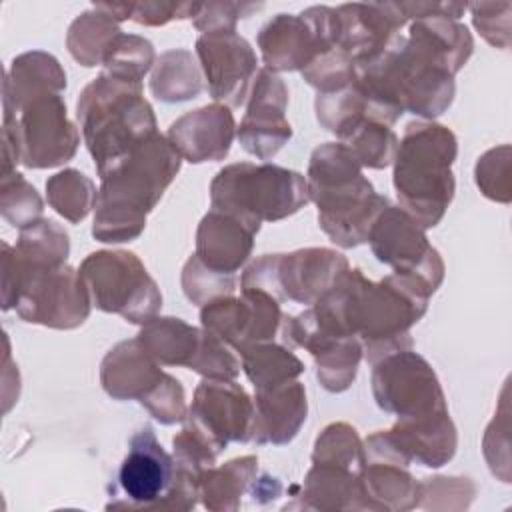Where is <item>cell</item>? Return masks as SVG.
Masks as SVG:
<instances>
[{
  "mask_svg": "<svg viewBox=\"0 0 512 512\" xmlns=\"http://www.w3.org/2000/svg\"><path fill=\"white\" fill-rule=\"evenodd\" d=\"M430 294L414 280L390 274L380 282L348 268L312 306L338 330L356 336L368 364L412 348L410 328L426 314Z\"/></svg>",
  "mask_w": 512,
  "mask_h": 512,
  "instance_id": "6da1fadb",
  "label": "cell"
},
{
  "mask_svg": "<svg viewBox=\"0 0 512 512\" xmlns=\"http://www.w3.org/2000/svg\"><path fill=\"white\" fill-rule=\"evenodd\" d=\"M180 166L182 156L164 134L156 132L142 142L100 178L92 236L106 244L136 240Z\"/></svg>",
  "mask_w": 512,
  "mask_h": 512,
  "instance_id": "7a4b0ae2",
  "label": "cell"
},
{
  "mask_svg": "<svg viewBox=\"0 0 512 512\" xmlns=\"http://www.w3.org/2000/svg\"><path fill=\"white\" fill-rule=\"evenodd\" d=\"M306 184L310 202L318 208V226L340 248L366 244L374 220L390 204L374 190L342 142H326L312 150Z\"/></svg>",
  "mask_w": 512,
  "mask_h": 512,
  "instance_id": "3957f363",
  "label": "cell"
},
{
  "mask_svg": "<svg viewBox=\"0 0 512 512\" xmlns=\"http://www.w3.org/2000/svg\"><path fill=\"white\" fill-rule=\"evenodd\" d=\"M76 120L100 178L158 132L154 110L142 96V82L106 72L80 92Z\"/></svg>",
  "mask_w": 512,
  "mask_h": 512,
  "instance_id": "277c9868",
  "label": "cell"
},
{
  "mask_svg": "<svg viewBox=\"0 0 512 512\" xmlns=\"http://www.w3.org/2000/svg\"><path fill=\"white\" fill-rule=\"evenodd\" d=\"M456 154L458 140L450 128L434 120L406 124L392 162V184L398 206L424 230L440 224L454 198Z\"/></svg>",
  "mask_w": 512,
  "mask_h": 512,
  "instance_id": "5b68a950",
  "label": "cell"
},
{
  "mask_svg": "<svg viewBox=\"0 0 512 512\" xmlns=\"http://www.w3.org/2000/svg\"><path fill=\"white\" fill-rule=\"evenodd\" d=\"M310 202L306 176L262 162H234L210 182V208L236 216L260 232L262 222H278Z\"/></svg>",
  "mask_w": 512,
  "mask_h": 512,
  "instance_id": "8992f818",
  "label": "cell"
},
{
  "mask_svg": "<svg viewBox=\"0 0 512 512\" xmlns=\"http://www.w3.org/2000/svg\"><path fill=\"white\" fill-rule=\"evenodd\" d=\"M6 252L14 272V308L24 322L56 330H72L86 322L92 300L76 268H26L14 246L6 244Z\"/></svg>",
  "mask_w": 512,
  "mask_h": 512,
  "instance_id": "52a82bcc",
  "label": "cell"
},
{
  "mask_svg": "<svg viewBox=\"0 0 512 512\" xmlns=\"http://www.w3.org/2000/svg\"><path fill=\"white\" fill-rule=\"evenodd\" d=\"M92 306L126 322L146 324L158 316L162 294L142 260L128 250H98L78 268Z\"/></svg>",
  "mask_w": 512,
  "mask_h": 512,
  "instance_id": "ba28073f",
  "label": "cell"
},
{
  "mask_svg": "<svg viewBox=\"0 0 512 512\" xmlns=\"http://www.w3.org/2000/svg\"><path fill=\"white\" fill-rule=\"evenodd\" d=\"M348 268L346 256L332 248L262 254L244 270L240 290H264L280 304L292 300L312 306Z\"/></svg>",
  "mask_w": 512,
  "mask_h": 512,
  "instance_id": "9c48e42d",
  "label": "cell"
},
{
  "mask_svg": "<svg viewBox=\"0 0 512 512\" xmlns=\"http://www.w3.org/2000/svg\"><path fill=\"white\" fill-rule=\"evenodd\" d=\"M368 244L378 262L406 276L430 296L444 280V260L428 242L426 230L400 206L388 204L368 232Z\"/></svg>",
  "mask_w": 512,
  "mask_h": 512,
  "instance_id": "30bf717a",
  "label": "cell"
},
{
  "mask_svg": "<svg viewBox=\"0 0 512 512\" xmlns=\"http://www.w3.org/2000/svg\"><path fill=\"white\" fill-rule=\"evenodd\" d=\"M370 384L378 408L398 418H420L448 410L434 368L412 348L372 364Z\"/></svg>",
  "mask_w": 512,
  "mask_h": 512,
  "instance_id": "8fae6325",
  "label": "cell"
},
{
  "mask_svg": "<svg viewBox=\"0 0 512 512\" xmlns=\"http://www.w3.org/2000/svg\"><path fill=\"white\" fill-rule=\"evenodd\" d=\"M20 144L26 168H54L74 158L80 132L66 114L62 94H46L28 102L16 116L4 118Z\"/></svg>",
  "mask_w": 512,
  "mask_h": 512,
  "instance_id": "7c38bea8",
  "label": "cell"
},
{
  "mask_svg": "<svg viewBox=\"0 0 512 512\" xmlns=\"http://www.w3.org/2000/svg\"><path fill=\"white\" fill-rule=\"evenodd\" d=\"M284 312L280 302L264 290H240V298L222 296L202 306V328L216 334L242 354L260 342H278Z\"/></svg>",
  "mask_w": 512,
  "mask_h": 512,
  "instance_id": "4fadbf2b",
  "label": "cell"
},
{
  "mask_svg": "<svg viewBox=\"0 0 512 512\" xmlns=\"http://www.w3.org/2000/svg\"><path fill=\"white\" fill-rule=\"evenodd\" d=\"M186 420L220 454L230 442L252 440L254 400L236 380L204 378L194 390Z\"/></svg>",
  "mask_w": 512,
  "mask_h": 512,
  "instance_id": "5bb4252c",
  "label": "cell"
},
{
  "mask_svg": "<svg viewBox=\"0 0 512 512\" xmlns=\"http://www.w3.org/2000/svg\"><path fill=\"white\" fill-rule=\"evenodd\" d=\"M196 56L214 102L238 108L248 100L260 68L256 52L244 36L236 30L200 34Z\"/></svg>",
  "mask_w": 512,
  "mask_h": 512,
  "instance_id": "9a60e30c",
  "label": "cell"
},
{
  "mask_svg": "<svg viewBox=\"0 0 512 512\" xmlns=\"http://www.w3.org/2000/svg\"><path fill=\"white\" fill-rule=\"evenodd\" d=\"M286 106L288 88L284 80L278 74L260 68L248 94L246 114L236 128L238 142L248 154L258 160H270L292 138Z\"/></svg>",
  "mask_w": 512,
  "mask_h": 512,
  "instance_id": "2e32d148",
  "label": "cell"
},
{
  "mask_svg": "<svg viewBox=\"0 0 512 512\" xmlns=\"http://www.w3.org/2000/svg\"><path fill=\"white\" fill-rule=\"evenodd\" d=\"M176 462L158 442L152 426H142L128 446L118 470V486L126 498L124 506L162 510L172 490Z\"/></svg>",
  "mask_w": 512,
  "mask_h": 512,
  "instance_id": "e0dca14e",
  "label": "cell"
},
{
  "mask_svg": "<svg viewBox=\"0 0 512 512\" xmlns=\"http://www.w3.org/2000/svg\"><path fill=\"white\" fill-rule=\"evenodd\" d=\"M340 36L336 48L360 62L384 52L400 36L408 18L398 2H352L336 6Z\"/></svg>",
  "mask_w": 512,
  "mask_h": 512,
  "instance_id": "ac0fdd59",
  "label": "cell"
},
{
  "mask_svg": "<svg viewBox=\"0 0 512 512\" xmlns=\"http://www.w3.org/2000/svg\"><path fill=\"white\" fill-rule=\"evenodd\" d=\"M236 136V122L228 106L208 104L174 120L166 132L182 160L192 164L224 160Z\"/></svg>",
  "mask_w": 512,
  "mask_h": 512,
  "instance_id": "d6986e66",
  "label": "cell"
},
{
  "mask_svg": "<svg viewBox=\"0 0 512 512\" xmlns=\"http://www.w3.org/2000/svg\"><path fill=\"white\" fill-rule=\"evenodd\" d=\"M258 48L266 70L294 72L304 70L318 54L332 50L308 20L304 10L300 14H276L258 32Z\"/></svg>",
  "mask_w": 512,
  "mask_h": 512,
  "instance_id": "ffe728a7",
  "label": "cell"
},
{
  "mask_svg": "<svg viewBox=\"0 0 512 512\" xmlns=\"http://www.w3.org/2000/svg\"><path fill=\"white\" fill-rule=\"evenodd\" d=\"M384 434L408 464L416 462L428 468L444 466L458 446L456 426L448 410L420 418H398Z\"/></svg>",
  "mask_w": 512,
  "mask_h": 512,
  "instance_id": "44dd1931",
  "label": "cell"
},
{
  "mask_svg": "<svg viewBox=\"0 0 512 512\" xmlns=\"http://www.w3.org/2000/svg\"><path fill=\"white\" fill-rule=\"evenodd\" d=\"M256 230L232 214L208 210L196 230V258L214 272L236 274L252 254Z\"/></svg>",
  "mask_w": 512,
  "mask_h": 512,
  "instance_id": "7402d4cb",
  "label": "cell"
},
{
  "mask_svg": "<svg viewBox=\"0 0 512 512\" xmlns=\"http://www.w3.org/2000/svg\"><path fill=\"white\" fill-rule=\"evenodd\" d=\"M308 400L304 384L298 380L274 388L256 390L252 440L256 444L282 446L296 438L306 422Z\"/></svg>",
  "mask_w": 512,
  "mask_h": 512,
  "instance_id": "603a6c76",
  "label": "cell"
},
{
  "mask_svg": "<svg viewBox=\"0 0 512 512\" xmlns=\"http://www.w3.org/2000/svg\"><path fill=\"white\" fill-rule=\"evenodd\" d=\"M66 88V72L60 62L44 52L30 50L16 56L4 74L2 108L4 118L16 116L28 102L46 96L62 94Z\"/></svg>",
  "mask_w": 512,
  "mask_h": 512,
  "instance_id": "cb8c5ba5",
  "label": "cell"
},
{
  "mask_svg": "<svg viewBox=\"0 0 512 512\" xmlns=\"http://www.w3.org/2000/svg\"><path fill=\"white\" fill-rule=\"evenodd\" d=\"M164 374L138 338L118 342L100 364V382L114 400H140Z\"/></svg>",
  "mask_w": 512,
  "mask_h": 512,
  "instance_id": "d4e9b609",
  "label": "cell"
},
{
  "mask_svg": "<svg viewBox=\"0 0 512 512\" xmlns=\"http://www.w3.org/2000/svg\"><path fill=\"white\" fill-rule=\"evenodd\" d=\"M364 510H410L418 506V482L392 458H366L360 478Z\"/></svg>",
  "mask_w": 512,
  "mask_h": 512,
  "instance_id": "484cf974",
  "label": "cell"
},
{
  "mask_svg": "<svg viewBox=\"0 0 512 512\" xmlns=\"http://www.w3.org/2000/svg\"><path fill=\"white\" fill-rule=\"evenodd\" d=\"M362 472L334 462H312L302 486L306 508L316 510H364Z\"/></svg>",
  "mask_w": 512,
  "mask_h": 512,
  "instance_id": "4316f807",
  "label": "cell"
},
{
  "mask_svg": "<svg viewBox=\"0 0 512 512\" xmlns=\"http://www.w3.org/2000/svg\"><path fill=\"white\" fill-rule=\"evenodd\" d=\"M200 336L202 328H196L182 318L154 316L142 324L136 338L160 366L190 368L200 346Z\"/></svg>",
  "mask_w": 512,
  "mask_h": 512,
  "instance_id": "83f0119b",
  "label": "cell"
},
{
  "mask_svg": "<svg viewBox=\"0 0 512 512\" xmlns=\"http://www.w3.org/2000/svg\"><path fill=\"white\" fill-rule=\"evenodd\" d=\"M258 476V458L240 456L210 466L200 476V500L208 510H238L240 498Z\"/></svg>",
  "mask_w": 512,
  "mask_h": 512,
  "instance_id": "f1b7e54d",
  "label": "cell"
},
{
  "mask_svg": "<svg viewBox=\"0 0 512 512\" xmlns=\"http://www.w3.org/2000/svg\"><path fill=\"white\" fill-rule=\"evenodd\" d=\"M240 366L254 390H266L296 380L304 362L282 342H260L240 354Z\"/></svg>",
  "mask_w": 512,
  "mask_h": 512,
  "instance_id": "f546056e",
  "label": "cell"
},
{
  "mask_svg": "<svg viewBox=\"0 0 512 512\" xmlns=\"http://www.w3.org/2000/svg\"><path fill=\"white\" fill-rule=\"evenodd\" d=\"M150 90L162 102L196 98L202 92V74L192 52L186 48L162 52L152 70Z\"/></svg>",
  "mask_w": 512,
  "mask_h": 512,
  "instance_id": "4dcf8cb0",
  "label": "cell"
},
{
  "mask_svg": "<svg viewBox=\"0 0 512 512\" xmlns=\"http://www.w3.org/2000/svg\"><path fill=\"white\" fill-rule=\"evenodd\" d=\"M14 250L26 268H56L68 260L70 238L58 222L40 218L20 230Z\"/></svg>",
  "mask_w": 512,
  "mask_h": 512,
  "instance_id": "1f68e13d",
  "label": "cell"
},
{
  "mask_svg": "<svg viewBox=\"0 0 512 512\" xmlns=\"http://www.w3.org/2000/svg\"><path fill=\"white\" fill-rule=\"evenodd\" d=\"M336 138L352 150L362 168H388L394 162L398 150V138L394 130L382 122L370 120L368 116L354 120Z\"/></svg>",
  "mask_w": 512,
  "mask_h": 512,
  "instance_id": "d6a6232c",
  "label": "cell"
},
{
  "mask_svg": "<svg viewBox=\"0 0 512 512\" xmlns=\"http://www.w3.org/2000/svg\"><path fill=\"white\" fill-rule=\"evenodd\" d=\"M120 32L122 30L118 22L92 6L70 24L66 34V46L76 62L92 68L102 64L106 48Z\"/></svg>",
  "mask_w": 512,
  "mask_h": 512,
  "instance_id": "836d02e7",
  "label": "cell"
},
{
  "mask_svg": "<svg viewBox=\"0 0 512 512\" xmlns=\"http://www.w3.org/2000/svg\"><path fill=\"white\" fill-rule=\"evenodd\" d=\"M46 198L62 218L78 224L96 208L98 190L86 174L66 168L46 180Z\"/></svg>",
  "mask_w": 512,
  "mask_h": 512,
  "instance_id": "e575fe53",
  "label": "cell"
},
{
  "mask_svg": "<svg viewBox=\"0 0 512 512\" xmlns=\"http://www.w3.org/2000/svg\"><path fill=\"white\" fill-rule=\"evenodd\" d=\"M156 52L150 40L138 34L120 32L104 52L102 66L106 74L128 82H142L154 68Z\"/></svg>",
  "mask_w": 512,
  "mask_h": 512,
  "instance_id": "d590c367",
  "label": "cell"
},
{
  "mask_svg": "<svg viewBox=\"0 0 512 512\" xmlns=\"http://www.w3.org/2000/svg\"><path fill=\"white\" fill-rule=\"evenodd\" d=\"M362 356V344L354 336L344 338L324 352L312 356L320 386L328 392H344L354 382Z\"/></svg>",
  "mask_w": 512,
  "mask_h": 512,
  "instance_id": "8d00e7d4",
  "label": "cell"
},
{
  "mask_svg": "<svg viewBox=\"0 0 512 512\" xmlns=\"http://www.w3.org/2000/svg\"><path fill=\"white\" fill-rule=\"evenodd\" d=\"M312 462H334L364 472V442L350 424L332 422L318 434L312 450Z\"/></svg>",
  "mask_w": 512,
  "mask_h": 512,
  "instance_id": "74e56055",
  "label": "cell"
},
{
  "mask_svg": "<svg viewBox=\"0 0 512 512\" xmlns=\"http://www.w3.org/2000/svg\"><path fill=\"white\" fill-rule=\"evenodd\" d=\"M44 202L36 188L18 172L2 176L0 182V212L18 230L42 218Z\"/></svg>",
  "mask_w": 512,
  "mask_h": 512,
  "instance_id": "f35d334b",
  "label": "cell"
},
{
  "mask_svg": "<svg viewBox=\"0 0 512 512\" xmlns=\"http://www.w3.org/2000/svg\"><path fill=\"white\" fill-rule=\"evenodd\" d=\"M314 108L320 126L336 136L354 120L366 116L364 96L354 82L332 92H318Z\"/></svg>",
  "mask_w": 512,
  "mask_h": 512,
  "instance_id": "ab89813d",
  "label": "cell"
},
{
  "mask_svg": "<svg viewBox=\"0 0 512 512\" xmlns=\"http://www.w3.org/2000/svg\"><path fill=\"white\" fill-rule=\"evenodd\" d=\"M180 282L184 296L196 306H204L222 296H232L236 290V274L214 272L204 266L196 254L186 260Z\"/></svg>",
  "mask_w": 512,
  "mask_h": 512,
  "instance_id": "60d3db41",
  "label": "cell"
},
{
  "mask_svg": "<svg viewBox=\"0 0 512 512\" xmlns=\"http://www.w3.org/2000/svg\"><path fill=\"white\" fill-rule=\"evenodd\" d=\"M240 358L224 340H220L210 330L202 328L198 352L188 370L198 372L204 378L214 380H236L240 374Z\"/></svg>",
  "mask_w": 512,
  "mask_h": 512,
  "instance_id": "b9f144b4",
  "label": "cell"
},
{
  "mask_svg": "<svg viewBox=\"0 0 512 512\" xmlns=\"http://www.w3.org/2000/svg\"><path fill=\"white\" fill-rule=\"evenodd\" d=\"M474 178L480 192L496 202L508 204L510 202V146L502 144L484 152L476 166Z\"/></svg>",
  "mask_w": 512,
  "mask_h": 512,
  "instance_id": "7bdbcfd3",
  "label": "cell"
},
{
  "mask_svg": "<svg viewBox=\"0 0 512 512\" xmlns=\"http://www.w3.org/2000/svg\"><path fill=\"white\" fill-rule=\"evenodd\" d=\"M160 424H176L186 420V394L178 378L164 372L160 380L138 400Z\"/></svg>",
  "mask_w": 512,
  "mask_h": 512,
  "instance_id": "ee69618b",
  "label": "cell"
},
{
  "mask_svg": "<svg viewBox=\"0 0 512 512\" xmlns=\"http://www.w3.org/2000/svg\"><path fill=\"white\" fill-rule=\"evenodd\" d=\"M304 80L318 92H332L354 82V62L338 48L318 54L304 70Z\"/></svg>",
  "mask_w": 512,
  "mask_h": 512,
  "instance_id": "f6af8a7d",
  "label": "cell"
},
{
  "mask_svg": "<svg viewBox=\"0 0 512 512\" xmlns=\"http://www.w3.org/2000/svg\"><path fill=\"white\" fill-rule=\"evenodd\" d=\"M264 8L262 2H200L192 24L202 34L236 30L240 18H248Z\"/></svg>",
  "mask_w": 512,
  "mask_h": 512,
  "instance_id": "bcb514c9",
  "label": "cell"
},
{
  "mask_svg": "<svg viewBox=\"0 0 512 512\" xmlns=\"http://www.w3.org/2000/svg\"><path fill=\"white\" fill-rule=\"evenodd\" d=\"M472 22L484 40L496 48L506 50L510 46V2H476L468 4Z\"/></svg>",
  "mask_w": 512,
  "mask_h": 512,
  "instance_id": "7dc6e473",
  "label": "cell"
},
{
  "mask_svg": "<svg viewBox=\"0 0 512 512\" xmlns=\"http://www.w3.org/2000/svg\"><path fill=\"white\" fill-rule=\"evenodd\" d=\"M200 8V2H162L144 0L132 2L130 20L144 26H164L172 20H192Z\"/></svg>",
  "mask_w": 512,
  "mask_h": 512,
  "instance_id": "c3c4849f",
  "label": "cell"
},
{
  "mask_svg": "<svg viewBox=\"0 0 512 512\" xmlns=\"http://www.w3.org/2000/svg\"><path fill=\"white\" fill-rule=\"evenodd\" d=\"M398 6L408 22L422 16H448L460 20V16L468 10V4L462 2H398Z\"/></svg>",
  "mask_w": 512,
  "mask_h": 512,
  "instance_id": "681fc988",
  "label": "cell"
}]
</instances>
